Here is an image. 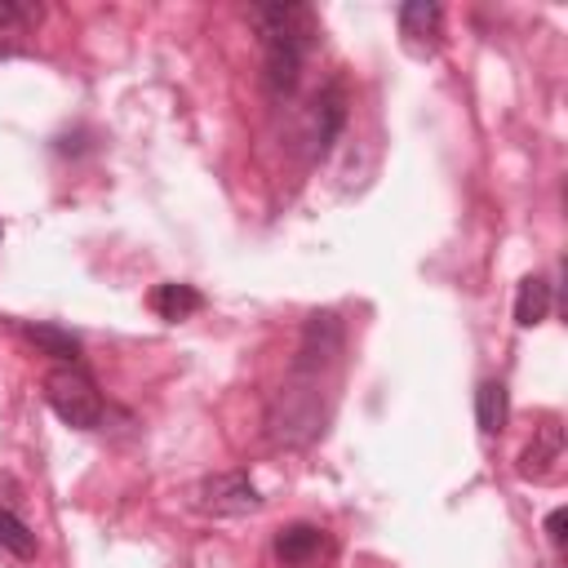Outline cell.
Here are the masks:
<instances>
[{
	"mask_svg": "<svg viewBox=\"0 0 568 568\" xmlns=\"http://www.w3.org/2000/svg\"><path fill=\"white\" fill-rule=\"evenodd\" d=\"M44 399L49 408L75 426V430H98L102 417H106V404H102V390L93 386V377L75 364H58L44 373Z\"/></svg>",
	"mask_w": 568,
	"mask_h": 568,
	"instance_id": "obj_1",
	"label": "cell"
},
{
	"mask_svg": "<svg viewBox=\"0 0 568 568\" xmlns=\"http://www.w3.org/2000/svg\"><path fill=\"white\" fill-rule=\"evenodd\" d=\"M191 506L200 515L235 519V515H253L262 506V493L253 488V479L244 470H222V475H209L191 488Z\"/></svg>",
	"mask_w": 568,
	"mask_h": 568,
	"instance_id": "obj_2",
	"label": "cell"
},
{
	"mask_svg": "<svg viewBox=\"0 0 568 568\" xmlns=\"http://www.w3.org/2000/svg\"><path fill=\"white\" fill-rule=\"evenodd\" d=\"M320 422H324V408H320V390L315 386H288L275 404H271V435L284 439V444H306L311 435H320Z\"/></svg>",
	"mask_w": 568,
	"mask_h": 568,
	"instance_id": "obj_3",
	"label": "cell"
},
{
	"mask_svg": "<svg viewBox=\"0 0 568 568\" xmlns=\"http://www.w3.org/2000/svg\"><path fill=\"white\" fill-rule=\"evenodd\" d=\"M253 22L262 31V44H284L297 53H306L315 44V18L306 4H257Z\"/></svg>",
	"mask_w": 568,
	"mask_h": 568,
	"instance_id": "obj_4",
	"label": "cell"
},
{
	"mask_svg": "<svg viewBox=\"0 0 568 568\" xmlns=\"http://www.w3.org/2000/svg\"><path fill=\"white\" fill-rule=\"evenodd\" d=\"M275 559L284 568H324L333 559V541L315 524H288L275 532Z\"/></svg>",
	"mask_w": 568,
	"mask_h": 568,
	"instance_id": "obj_5",
	"label": "cell"
},
{
	"mask_svg": "<svg viewBox=\"0 0 568 568\" xmlns=\"http://www.w3.org/2000/svg\"><path fill=\"white\" fill-rule=\"evenodd\" d=\"M342 124H346V98H342L337 84H328V89H320V93L311 98V106H306V133H302L306 151H311V155H324V151L333 146V138L342 133Z\"/></svg>",
	"mask_w": 568,
	"mask_h": 568,
	"instance_id": "obj_6",
	"label": "cell"
},
{
	"mask_svg": "<svg viewBox=\"0 0 568 568\" xmlns=\"http://www.w3.org/2000/svg\"><path fill=\"white\" fill-rule=\"evenodd\" d=\"M559 462H564V435H559L555 422H546V426L532 435V444L519 453V475L532 479V484H546V479L559 475Z\"/></svg>",
	"mask_w": 568,
	"mask_h": 568,
	"instance_id": "obj_7",
	"label": "cell"
},
{
	"mask_svg": "<svg viewBox=\"0 0 568 568\" xmlns=\"http://www.w3.org/2000/svg\"><path fill=\"white\" fill-rule=\"evenodd\" d=\"M342 351V328L333 315H311L306 324V337H302V351H297V373H315L324 364H333V355Z\"/></svg>",
	"mask_w": 568,
	"mask_h": 568,
	"instance_id": "obj_8",
	"label": "cell"
},
{
	"mask_svg": "<svg viewBox=\"0 0 568 568\" xmlns=\"http://www.w3.org/2000/svg\"><path fill=\"white\" fill-rule=\"evenodd\" d=\"M506 417H510V395H506V386H501L497 377L479 382V390H475V422H479V430H484V435H501V430H506Z\"/></svg>",
	"mask_w": 568,
	"mask_h": 568,
	"instance_id": "obj_9",
	"label": "cell"
},
{
	"mask_svg": "<svg viewBox=\"0 0 568 568\" xmlns=\"http://www.w3.org/2000/svg\"><path fill=\"white\" fill-rule=\"evenodd\" d=\"M302 62H306V53L284 49V44H266V84H271L275 98H288V93L297 89Z\"/></svg>",
	"mask_w": 568,
	"mask_h": 568,
	"instance_id": "obj_10",
	"label": "cell"
},
{
	"mask_svg": "<svg viewBox=\"0 0 568 568\" xmlns=\"http://www.w3.org/2000/svg\"><path fill=\"white\" fill-rule=\"evenodd\" d=\"M151 306H155V315L160 320H191L200 306H204V297H200V288H191V284H160L155 293H151Z\"/></svg>",
	"mask_w": 568,
	"mask_h": 568,
	"instance_id": "obj_11",
	"label": "cell"
},
{
	"mask_svg": "<svg viewBox=\"0 0 568 568\" xmlns=\"http://www.w3.org/2000/svg\"><path fill=\"white\" fill-rule=\"evenodd\" d=\"M550 315V284L541 275H528L519 280V293H515V324L519 328H532Z\"/></svg>",
	"mask_w": 568,
	"mask_h": 568,
	"instance_id": "obj_12",
	"label": "cell"
},
{
	"mask_svg": "<svg viewBox=\"0 0 568 568\" xmlns=\"http://www.w3.org/2000/svg\"><path fill=\"white\" fill-rule=\"evenodd\" d=\"M18 328H22L27 342H36L44 355H53V359H62V364H75V359H80V337H75V333H67V328H58V324H18Z\"/></svg>",
	"mask_w": 568,
	"mask_h": 568,
	"instance_id": "obj_13",
	"label": "cell"
},
{
	"mask_svg": "<svg viewBox=\"0 0 568 568\" xmlns=\"http://www.w3.org/2000/svg\"><path fill=\"white\" fill-rule=\"evenodd\" d=\"M439 22H444V9L435 0H408L399 9V31L408 40H435L439 36Z\"/></svg>",
	"mask_w": 568,
	"mask_h": 568,
	"instance_id": "obj_14",
	"label": "cell"
},
{
	"mask_svg": "<svg viewBox=\"0 0 568 568\" xmlns=\"http://www.w3.org/2000/svg\"><path fill=\"white\" fill-rule=\"evenodd\" d=\"M0 546L13 550L18 559H31V555H36V537H31V528H27L18 515H9V510H0Z\"/></svg>",
	"mask_w": 568,
	"mask_h": 568,
	"instance_id": "obj_15",
	"label": "cell"
},
{
	"mask_svg": "<svg viewBox=\"0 0 568 568\" xmlns=\"http://www.w3.org/2000/svg\"><path fill=\"white\" fill-rule=\"evenodd\" d=\"M564 528H568V510L559 506V510H550V515H546V537H550V546H555V550H564Z\"/></svg>",
	"mask_w": 568,
	"mask_h": 568,
	"instance_id": "obj_16",
	"label": "cell"
},
{
	"mask_svg": "<svg viewBox=\"0 0 568 568\" xmlns=\"http://www.w3.org/2000/svg\"><path fill=\"white\" fill-rule=\"evenodd\" d=\"M31 9H22L18 0H0V27H13V22H22Z\"/></svg>",
	"mask_w": 568,
	"mask_h": 568,
	"instance_id": "obj_17",
	"label": "cell"
}]
</instances>
